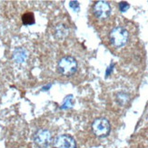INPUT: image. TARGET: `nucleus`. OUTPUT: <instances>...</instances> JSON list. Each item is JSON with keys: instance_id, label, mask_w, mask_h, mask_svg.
I'll return each mask as SVG.
<instances>
[{"instance_id": "1", "label": "nucleus", "mask_w": 148, "mask_h": 148, "mask_svg": "<svg viewBox=\"0 0 148 148\" xmlns=\"http://www.w3.org/2000/svg\"><path fill=\"white\" fill-rule=\"evenodd\" d=\"M77 70V61L72 56H64L57 64V71L65 76L73 75Z\"/></svg>"}, {"instance_id": "2", "label": "nucleus", "mask_w": 148, "mask_h": 148, "mask_svg": "<svg viewBox=\"0 0 148 148\" xmlns=\"http://www.w3.org/2000/svg\"><path fill=\"white\" fill-rule=\"evenodd\" d=\"M128 38H129L128 31L123 27H114L109 33V40L115 47H123L125 46Z\"/></svg>"}, {"instance_id": "3", "label": "nucleus", "mask_w": 148, "mask_h": 148, "mask_svg": "<svg viewBox=\"0 0 148 148\" xmlns=\"http://www.w3.org/2000/svg\"><path fill=\"white\" fill-rule=\"evenodd\" d=\"M92 131L95 136L104 138L109 136L111 132V125L109 121L105 117L95 118L92 123Z\"/></svg>"}, {"instance_id": "4", "label": "nucleus", "mask_w": 148, "mask_h": 148, "mask_svg": "<svg viewBox=\"0 0 148 148\" xmlns=\"http://www.w3.org/2000/svg\"><path fill=\"white\" fill-rule=\"evenodd\" d=\"M33 140L39 148H47L52 141V134L47 129H38L34 134Z\"/></svg>"}, {"instance_id": "5", "label": "nucleus", "mask_w": 148, "mask_h": 148, "mask_svg": "<svg viewBox=\"0 0 148 148\" xmlns=\"http://www.w3.org/2000/svg\"><path fill=\"white\" fill-rule=\"evenodd\" d=\"M93 13L99 19H106L111 14V6L106 1H97L93 6Z\"/></svg>"}, {"instance_id": "6", "label": "nucleus", "mask_w": 148, "mask_h": 148, "mask_svg": "<svg viewBox=\"0 0 148 148\" xmlns=\"http://www.w3.org/2000/svg\"><path fill=\"white\" fill-rule=\"evenodd\" d=\"M53 148H76V143L70 134H60L55 139Z\"/></svg>"}, {"instance_id": "7", "label": "nucleus", "mask_w": 148, "mask_h": 148, "mask_svg": "<svg viewBox=\"0 0 148 148\" xmlns=\"http://www.w3.org/2000/svg\"><path fill=\"white\" fill-rule=\"evenodd\" d=\"M68 34V29L64 24H59L56 27L55 36L57 39H64Z\"/></svg>"}, {"instance_id": "8", "label": "nucleus", "mask_w": 148, "mask_h": 148, "mask_svg": "<svg viewBox=\"0 0 148 148\" xmlns=\"http://www.w3.org/2000/svg\"><path fill=\"white\" fill-rule=\"evenodd\" d=\"M27 55L25 50L23 48H17L15 50V52L13 53V58L16 63H23L27 59Z\"/></svg>"}, {"instance_id": "9", "label": "nucleus", "mask_w": 148, "mask_h": 148, "mask_svg": "<svg viewBox=\"0 0 148 148\" xmlns=\"http://www.w3.org/2000/svg\"><path fill=\"white\" fill-rule=\"evenodd\" d=\"M22 22L25 25H31L35 24V16L32 12L25 13L22 16Z\"/></svg>"}, {"instance_id": "10", "label": "nucleus", "mask_w": 148, "mask_h": 148, "mask_svg": "<svg viewBox=\"0 0 148 148\" xmlns=\"http://www.w3.org/2000/svg\"><path fill=\"white\" fill-rule=\"evenodd\" d=\"M129 100V95L125 92H119L116 95V102L119 105L124 106Z\"/></svg>"}, {"instance_id": "11", "label": "nucleus", "mask_w": 148, "mask_h": 148, "mask_svg": "<svg viewBox=\"0 0 148 148\" xmlns=\"http://www.w3.org/2000/svg\"><path fill=\"white\" fill-rule=\"evenodd\" d=\"M73 105H74V96L72 95H69L66 97L65 101H64L61 109H69L73 106Z\"/></svg>"}, {"instance_id": "12", "label": "nucleus", "mask_w": 148, "mask_h": 148, "mask_svg": "<svg viewBox=\"0 0 148 148\" xmlns=\"http://www.w3.org/2000/svg\"><path fill=\"white\" fill-rule=\"evenodd\" d=\"M129 8H130V5L128 4L127 2H125V1H123V2H120L119 3V10L121 11V12H126L128 9H129Z\"/></svg>"}, {"instance_id": "13", "label": "nucleus", "mask_w": 148, "mask_h": 148, "mask_svg": "<svg viewBox=\"0 0 148 148\" xmlns=\"http://www.w3.org/2000/svg\"><path fill=\"white\" fill-rule=\"evenodd\" d=\"M69 6L71 8H73L75 12L79 11L80 9V6H79V3L77 1H70L69 2Z\"/></svg>"}, {"instance_id": "14", "label": "nucleus", "mask_w": 148, "mask_h": 148, "mask_svg": "<svg viewBox=\"0 0 148 148\" xmlns=\"http://www.w3.org/2000/svg\"><path fill=\"white\" fill-rule=\"evenodd\" d=\"M114 64H111V65L108 66V68L106 69V76H108L109 75H111L113 69H114Z\"/></svg>"}, {"instance_id": "15", "label": "nucleus", "mask_w": 148, "mask_h": 148, "mask_svg": "<svg viewBox=\"0 0 148 148\" xmlns=\"http://www.w3.org/2000/svg\"><path fill=\"white\" fill-rule=\"evenodd\" d=\"M51 86H52V84H49V85H47V86H44V87L42 88V90H43V91H46V90H48Z\"/></svg>"}]
</instances>
